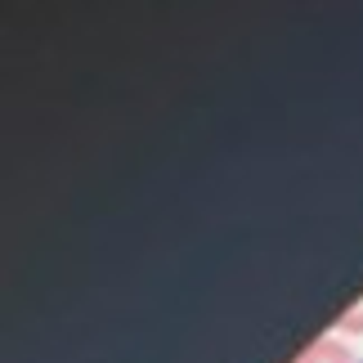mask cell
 Listing matches in <instances>:
<instances>
[{
	"label": "cell",
	"instance_id": "cell-1",
	"mask_svg": "<svg viewBox=\"0 0 363 363\" xmlns=\"http://www.w3.org/2000/svg\"><path fill=\"white\" fill-rule=\"evenodd\" d=\"M291 363H354V350H350V341H345V337H337V332H323V337L305 341L301 354L291 359Z\"/></svg>",
	"mask_w": 363,
	"mask_h": 363
},
{
	"label": "cell",
	"instance_id": "cell-2",
	"mask_svg": "<svg viewBox=\"0 0 363 363\" xmlns=\"http://www.w3.org/2000/svg\"><path fill=\"white\" fill-rule=\"evenodd\" d=\"M332 332H337V337H363V296H354V301L337 314Z\"/></svg>",
	"mask_w": 363,
	"mask_h": 363
}]
</instances>
